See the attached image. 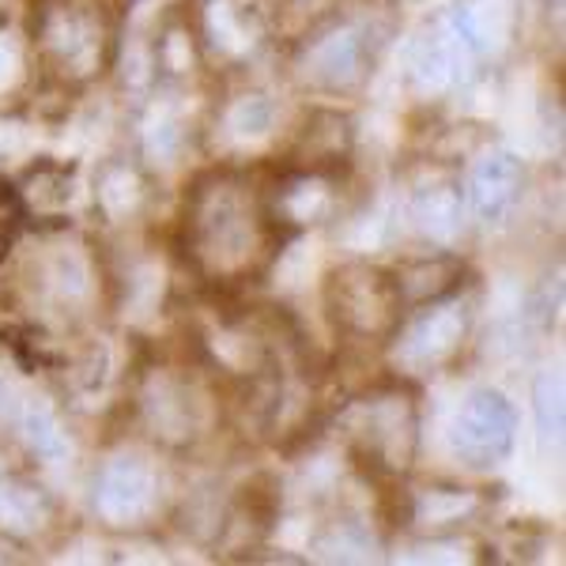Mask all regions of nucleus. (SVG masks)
<instances>
[{"mask_svg": "<svg viewBox=\"0 0 566 566\" xmlns=\"http://www.w3.org/2000/svg\"><path fill=\"white\" fill-rule=\"evenodd\" d=\"M189 239L197 261L212 276H239L269 253V219L242 181L212 178L197 186L189 208Z\"/></svg>", "mask_w": 566, "mask_h": 566, "instance_id": "1", "label": "nucleus"}, {"mask_svg": "<svg viewBox=\"0 0 566 566\" xmlns=\"http://www.w3.org/2000/svg\"><path fill=\"white\" fill-rule=\"evenodd\" d=\"M536 408H541L544 434L563 431V378H541L536 386Z\"/></svg>", "mask_w": 566, "mask_h": 566, "instance_id": "6", "label": "nucleus"}, {"mask_svg": "<svg viewBox=\"0 0 566 566\" xmlns=\"http://www.w3.org/2000/svg\"><path fill=\"white\" fill-rule=\"evenodd\" d=\"M517 416L514 405L499 389H476L464 400L458 423H453V446L472 469H488L502 461L514 446Z\"/></svg>", "mask_w": 566, "mask_h": 566, "instance_id": "2", "label": "nucleus"}, {"mask_svg": "<svg viewBox=\"0 0 566 566\" xmlns=\"http://www.w3.org/2000/svg\"><path fill=\"white\" fill-rule=\"evenodd\" d=\"M469 189H472V208H476V216L495 223V219H502L514 208L517 193H522V163L506 151L488 155V159H480L476 170H472Z\"/></svg>", "mask_w": 566, "mask_h": 566, "instance_id": "4", "label": "nucleus"}, {"mask_svg": "<svg viewBox=\"0 0 566 566\" xmlns=\"http://www.w3.org/2000/svg\"><path fill=\"white\" fill-rule=\"evenodd\" d=\"M333 306H336V322L359 336H378L389 333L400 317V295L392 287L389 276L374 269H344L336 272L333 283Z\"/></svg>", "mask_w": 566, "mask_h": 566, "instance_id": "3", "label": "nucleus"}, {"mask_svg": "<svg viewBox=\"0 0 566 566\" xmlns=\"http://www.w3.org/2000/svg\"><path fill=\"white\" fill-rule=\"evenodd\" d=\"M458 276H461V264L438 258V261H419V264L400 269L392 287H397V295H400V306H423V303H431V298L446 295L450 287H458Z\"/></svg>", "mask_w": 566, "mask_h": 566, "instance_id": "5", "label": "nucleus"}]
</instances>
